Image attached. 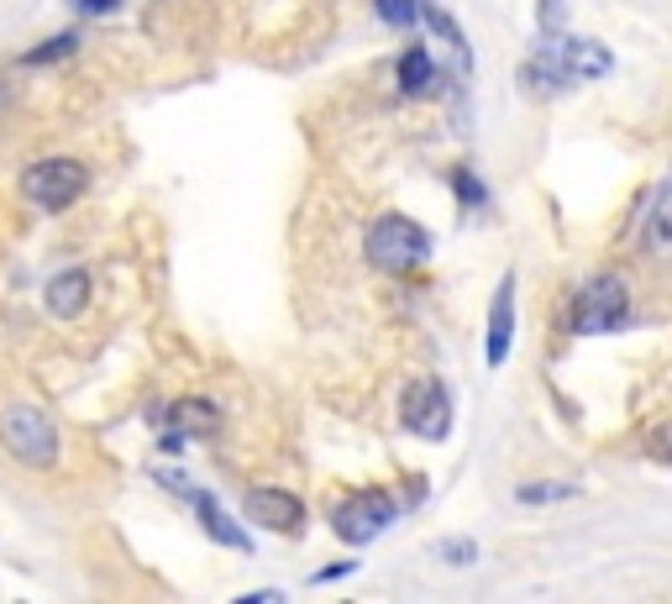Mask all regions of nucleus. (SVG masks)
<instances>
[{"instance_id": "f257e3e1", "label": "nucleus", "mask_w": 672, "mask_h": 604, "mask_svg": "<svg viewBox=\"0 0 672 604\" xmlns=\"http://www.w3.org/2000/svg\"><path fill=\"white\" fill-rule=\"evenodd\" d=\"M362 258L379 268V273H410V268H421L426 258H432V232H426L421 221L389 211V216H379L373 226H368Z\"/></svg>"}, {"instance_id": "f03ea898", "label": "nucleus", "mask_w": 672, "mask_h": 604, "mask_svg": "<svg viewBox=\"0 0 672 604\" xmlns=\"http://www.w3.org/2000/svg\"><path fill=\"white\" fill-rule=\"evenodd\" d=\"M0 447L22 462V468H37V473L58 468V452H64L53 415H43L37 405H11V411L0 415Z\"/></svg>"}, {"instance_id": "7ed1b4c3", "label": "nucleus", "mask_w": 672, "mask_h": 604, "mask_svg": "<svg viewBox=\"0 0 672 604\" xmlns=\"http://www.w3.org/2000/svg\"><path fill=\"white\" fill-rule=\"evenodd\" d=\"M625 321H630V290H625L620 273H594L573 294V311H568L573 337H609V332H620Z\"/></svg>"}, {"instance_id": "20e7f679", "label": "nucleus", "mask_w": 672, "mask_h": 604, "mask_svg": "<svg viewBox=\"0 0 672 604\" xmlns=\"http://www.w3.org/2000/svg\"><path fill=\"white\" fill-rule=\"evenodd\" d=\"M394 521H400V500H394L389 489H358V494H347V500L332 505V532L341 536L347 547L379 541Z\"/></svg>"}, {"instance_id": "39448f33", "label": "nucleus", "mask_w": 672, "mask_h": 604, "mask_svg": "<svg viewBox=\"0 0 672 604\" xmlns=\"http://www.w3.org/2000/svg\"><path fill=\"white\" fill-rule=\"evenodd\" d=\"M85 190H90V169L79 158H43L22 174V194L37 211H69Z\"/></svg>"}, {"instance_id": "423d86ee", "label": "nucleus", "mask_w": 672, "mask_h": 604, "mask_svg": "<svg viewBox=\"0 0 672 604\" xmlns=\"http://www.w3.org/2000/svg\"><path fill=\"white\" fill-rule=\"evenodd\" d=\"M400 426L410 436H421V441H447V432H452V394H447V384L432 379V373L405 384V394H400Z\"/></svg>"}, {"instance_id": "0eeeda50", "label": "nucleus", "mask_w": 672, "mask_h": 604, "mask_svg": "<svg viewBox=\"0 0 672 604\" xmlns=\"http://www.w3.org/2000/svg\"><path fill=\"white\" fill-rule=\"evenodd\" d=\"M242 515L253 521V526H264L273 536H300L305 532V500L300 494H289V489H247V500H242Z\"/></svg>"}, {"instance_id": "6e6552de", "label": "nucleus", "mask_w": 672, "mask_h": 604, "mask_svg": "<svg viewBox=\"0 0 672 604\" xmlns=\"http://www.w3.org/2000/svg\"><path fill=\"white\" fill-rule=\"evenodd\" d=\"M509 347H515V273L504 268V279L494 284V300H489L483 362H489V368H504V362H509Z\"/></svg>"}, {"instance_id": "1a4fd4ad", "label": "nucleus", "mask_w": 672, "mask_h": 604, "mask_svg": "<svg viewBox=\"0 0 672 604\" xmlns=\"http://www.w3.org/2000/svg\"><path fill=\"white\" fill-rule=\"evenodd\" d=\"M43 300H48V311L58 321H74V315L90 305V273L85 268H58L48 279V290H43Z\"/></svg>"}, {"instance_id": "9d476101", "label": "nucleus", "mask_w": 672, "mask_h": 604, "mask_svg": "<svg viewBox=\"0 0 672 604\" xmlns=\"http://www.w3.org/2000/svg\"><path fill=\"white\" fill-rule=\"evenodd\" d=\"M641 242L657 247V253H672V174L651 190L647 216H641Z\"/></svg>"}, {"instance_id": "9b49d317", "label": "nucleus", "mask_w": 672, "mask_h": 604, "mask_svg": "<svg viewBox=\"0 0 672 604\" xmlns=\"http://www.w3.org/2000/svg\"><path fill=\"white\" fill-rule=\"evenodd\" d=\"M194 505H200V526H205V536H211V541L232 547V552H253V536L242 532L237 521H232V515H226L211 494H194Z\"/></svg>"}, {"instance_id": "f8f14e48", "label": "nucleus", "mask_w": 672, "mask_h": 604, "mask_svg": "<svg viewBox=\"0 0 672 604\" xmlns=\"http://www.w3.org/2000/svg\"><path fill=\"white\" fill-rule=\"evenodd\" d=\"M394 79H400V96L405 100H421L436 85V58L426 48L400 53V74H394Z\"/></svg>"}, {"instance_id": "ddd939ff", "label": "nucleus", "mask_w": 672, "mask_h": 604, "mask_svg": "<svg viewBox=\"0 0 672 604\" xmlns=\"http://www.w3.org/2000/svg\"><path fill=\"white\" fill-rule=\"evenodd\" d=\"M168 426L184 436H211L221 426V411L211 400H179V405H168Z\"/></svg>"}, {"instance_id": "4468645a", "label": "nucleus", "mask_w": 672, "mask_h": 604, "mask_svg": "<svg viewBox=\"0 0 672 604\" xmlns=\"http://www.w3.org/2000/svg\"><path fill=\"white\" fill-rule=\"evenodd\" d=\"M421 22L432 26L436 37H441V43L457 53V64H462V69L473 64V48H468V37H462V26L452 22V11H447V5H436V0H421Z\"/></svg>"}, {"instance_id": "2eb2a0df", "label": "nucleus", "mask_w": 672, "mask_h": 604, "mask_svg": "<svg viewBox=\"0 0 672 604\" xmlns=\"http://www.w3.org/2000/svg\"><path fill=\"white\" fill-rule=\"evenodd\" d=\"M583 489L578 483H568V479H547V483H520L515 489V500L520 505H557V500H578Z\"/></svg>"}, {"instance_id": "dca6fc26", "label": "nucleus", "mask_w": 672, "mask_h": 604, "mask_svg": "<svg viewBox=\"0 0 672 604\" xmlns=\"http://www.w3.org/2000/svg\"><path fill=\"white\" fill-rule=\"evenodd\" d=\"M436 557L447 568H473L479 562V541L473 536H447V541H436Z\"/></svg>"}, {"instance_id": "f3484780", "label": "nucleus", "mask_w": 672, "mask_h": 604, "mask_svg": "<svg viewBox=\"0 0 672 604\" xmlns=\"http://www.w3.org/2000/svg\"><path fill=\"white\" fill-rule=\"evenodd\" d=\"M74 48H79V37H74V32H64V37H53V43H37V48L26 53V64H32V69H43V64H58V58H69Z\"/></svg>"}, {"instance_id": "a211bd4d", "label": "nucleus", "mask_w": 672, "mask_h": 604, "mask_svg": "<svg viewBox=\"0 0 672 604\" xmlns=\"http://www.w3.org/2000/svg\"><path fill=\"white\" fill-rule=\"evenodd\" d=\"M373 11H379L389 26H415L421 22V0H373Z\"/></svg>"}, {"instance_id": "6ab92c4d", "label": "nucleus", "mask_w": 672, "mask_h": 604, "mask_svg": "<svg viewBox=\"0 0 672 604\" xmlns=\"http://www.w3.org/2000/svg\"><path fill=\"white\" fill-rule=\"evenodd\" d=\"M641 447H647V458H651V462L672 468V421H657V426L647 432V441H641Z\"/></svg>"}, {"instance_id": "aec40b11", "label": "nucleus", "mask_w": 672, "mask_h": 604, "mask_svg": "<svg viewBox=\"0 0 672 604\" xmlns=\"http://www.w3.org/2000/svg\"><path fill=\"white\" fill-rule=\"evenodd\" d=\"M452 184H457V200H468V205H483V200H489V190L479 184V174L457 169V174H452Z\"/></svg>"}, {"instance_id": "412c9836", "label": "nucleus", "mask_w": 672, "mask_h": 604, "mask_svg": "<svg viewBox=\"0 0 672 604\" xmlns=\"http://www.w3.org/2000/svg\"><path fill=\"white\" fill-rule=\"evenodd\" d=\"M541 11V32H568V5L562 0H536Z\"/></svg>"}, {"instance_id": "4be33fe9", "label": "nucleus", "mask_w": 672, "mask_h": 604, "mask_svg": "<svg viewBox=\"0 0 672 604\" xmlns=\"http://www.w3.org/2000/svg\"><path fill=\"white\" fill-rule=\"evenodd\" d=\"M352 568H358V562H332V568H321V573H315V583H332V579H347V573H352Z\"/></svg>"}, {"instance_id": "5701e85b", "label": "nucleus", "mask_w": 672, "mask_h": 604, "mask_svg": "<svg viewBox=\"0 0 672 604\" xmlns=\"http://www.w3.org/2000/svg\"><path fill=\"white\" fill-rule=\"evenodd\" d=\"M79 11H111V5H121V0H74Z\"/></svg>"}, {"instance_id": "b1692460", "label": "nucleus", "mask_w": 672, "mask_h": 604, "mask_svg": "<svg viewBox=\"0 0 672 604\" xmlns=\"http://www.w3.org/2000/svg\"><path fill=\"white\" fill-rule=\"evenodd\" d=\"M279 600V589H264V594H242V604H273Z\"/></svg>"}]
</instances>
